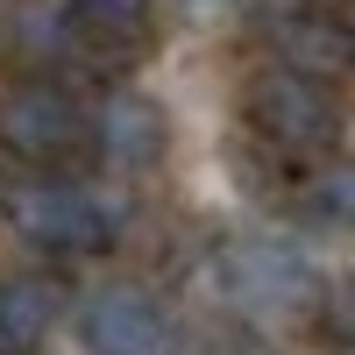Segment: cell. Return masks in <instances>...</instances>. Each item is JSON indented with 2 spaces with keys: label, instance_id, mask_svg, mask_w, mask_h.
I'll return each mask as SVG.
<instances>
[{
  "label": "cell",
  "instance_id": "obj_8",
  "mask_svg": "<svg viewBox=\"0 0 355 355\" xmlns=\"http://www.w3.org/2000/svg\"><path fill=\"white\" fill-rule=\"evenodd\" d=\"M57 313H64L57 277H8L0 284V355H36Z\"/></svg>",
  "mask_w": 355,
  "mask_h": 355
},
{
  "label": "cell",
  "instance_id": "obj_10",
  "mask_svg": "<svg viewBox=\"0 0 355 355\" xmlns=\"http://www.w3.org/2000/svg\"><path fill=\"white\" fill-rule=\"evenodd\" d=\"M299 214H306V220H320L327 234H334V227H348V171H320V178H313V192L299 199Z\"/></svg>",
  "mask_w": 355,
  "mask_h": 355
},
{
  "label": "cell",
  "instance_id": "obj_11",
  "mask_svg": "<svg viewBox=\"0 0 355 355\" xmlns=\"http://www.w3.org/2000/svg\"><path fill=\"white\" fill-rule=\"evenodd\" d=\"M185 8H192V15L206 21V15H220V8H234V0H185Z\"/></svg>",
  "mask_w": 355,
  "mask_h": 355
},
{
  "label": "cell",
  "instance_id": "obj_9",
  "mask_svg": "<svg viewBox=\"0 0 355 355\" xmlns=\"http://www.w3.org/2000/svg\"><path fill=\"white\" fill-rule=\"evenodd\" d=\"M64 15L107 43H142L157 21V0H64Z\"/></svg>",
  "mask_w": 355,
  "mask_h": 355
},
{
  "label": "cell",
  "instance_id": "obj_3",
  "mask_svg": "<svg viewBox=\"0 0 355 355\" xmlns=\"http://www.w3.org/2000/svg\"><path fill=\"white\" fill-rule=\"evenodd\" d=\"M249 128L270 142V150H284V157H327L341 142V93H334V78H313V71H291V64L256 71Z\"/></svg>",
  "mask_w": 355,
  "mask_h": 355
},
{
  "label": "cell",
  "instance_id": "obj_7",
  "mask_svg": "<svg viewBox=\"0 0 355 355\" xmlns=\"http://www.w3.org/2000/svg\"><path fill=\"white\" fill-rule=\"evenodd\" d=\"M93 142H100V157H107L114 171H150V164H164V150H171V121H164V107H157L150 93L121 85V93H107L100 121H93Z\"/></svg>",
  "mask_w": 355,
  "mask_h": 355
},
{
  "label": "cell",
  "instance_id": "obj_5",
  "mask_svg": "<svg viewBox=\"0 0 355 355\" xmlns=\"http://www.w3.org/2000/svg\"><path fill=\"white\" fill-rule=\"evenodd\" d=\"M78 341L93 355H164L171 348V313L142 284H100L78 306Z\"/></svg>",
  "mask_w": 355,
  "mask_h": 355
},
{
  "label": "cell",
  "instance_id": "obj_2",
  "mask_svg": "<svg viewBox=\"0 0 355 355\" xmlns=\"http://www.w3.org/2000/svg\"><path fill=\"white\" fill-rule=\"evenodd\" d=\"M214 284L227 291L242 313H263V320H299L320 306V270L299 242L284 234H249V242H227L214 256Z\"/></svg>",
  "mask_w": 355,
  "mask_h": 355
},
{
  "label": "cell",
  "instance_id": "obj_4",
  "mask_svg": "<svg viewBox=\"0 0 355 355\" xmlns=\"http://www.w3.org/2000/svg\"><path fill=\"white\" fill-rule=\"evenodd\" d=\"M249 21L277 50V64L313 71V78H341L348 71V28L320 0H249Z\"/></svg>",
  "mask_w": 355,
  "mask_h": 355
},
{
  "label": "cell",
  "instance_id": "obj_1",
  "mask_svg": "<svg viewBox=\"0 0 355 355\" xmlns=\"http://www.w3.org/2000/svg\"><path fill=\"white\" fill-rule=\"evenodd\" d=\"M0 214L43 256H100V249H114L107 199L93 185H71V178H21V185L0 192Z\"/></svg>",
  "mask_w": 355,
  "mask_h": 355
},
{
  "label": "cell",
  "instance_id": "obj_6",
  "mask_svg": "<svg viewBox=\"0 0 355 355\" xmlns=\"http://www.w3.org/2000/svg\"><path fill=\"white\" fill-rule=\"evenodd\" d=\"M78 107L57 93V85H15L8 100H0V142L21 157V164H57L78 150Z\"/></svg>",
  "mask_w": 355,
  "mask_h": 355
},
{
  "label": "cell",
  "instance_id": "obj_12",
  "mask_svg": "<svg viewBox=\"0 0 355 355\" xmlns=\"http://www.w3.org/2000/svg\"><path fill=\"white\" fill-rule=\"evenodd\" d=\"M220 355H263V348H249V341H234V348H220Z\"/></svg>",
  "mask_w": 355,
  "mask_h": 355
}]
</instances>
